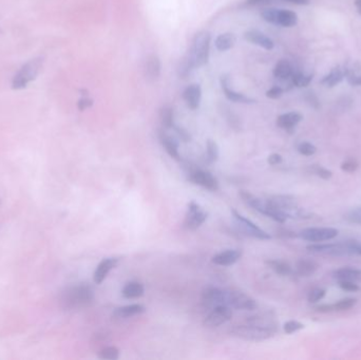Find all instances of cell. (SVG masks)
I'll return each instance as SVG.
<instances>
[{
	"label": "cell",
	"mask_w": 361,
	"mask_h": 360,
	"mask_svg": "<svg viewBox=\"0 0 361 360\" xmlns=\"http://www.w3.org/2000/svg\"><path fill=\"white\" fill-rule=\"evenodd\" d=\"M276 333V326H266L256 323L235 325L230 329V335L246 341H264Z\"/></svg>",
	"instance_id": "cell-1"
},
{
	"label": "cell",
	"mask_w": 361,
	"mask_h": 360,
	"mask_svg": "<svg viewBox=\"0 0 361 360\" xmlns=\"http://www.w3.org/2000/svg\"><path fill=\"white\" fill-rule=\"evenodd\" d=\"M210 39L212 36L208 31H201L194 35L190 51L188 52L194 68L203 67L209 61Z\"/></svg>",
	"instance_id": "cell-2"
},
{
	"label": "cell",
	"mask_w": 361,
	"mask_h": 360,
	"mask_svg": "<svg viewBox=\"0 0 361 360\" xmlns=\"http://www.w3.org/2000/svg\"><path fill=\"white\" fill-rule=\"evenodd\" d=\"M94 300V292L91 286L79 284L69 287L63 296V302L69 309L88 307Z\"/></svg>",
	"instance_id": "cell-3"
},
{
	"label": "cell",
	"mask_w": 361,
	"mask_h": 360,
	"mask_svg": "<svg viewBox=\"0 0 361 360\" xmlns=\"http://www.w3.org/2000/svg\"><path fill=\"white\" fill-rule=\"evenodd\" d=\"M44 65L43 57H35L24 64L20 70L14 75L12 79V88L14 90H21L27 87L31 81L35 80L41 71Z\"/></svg>",
	"instance_id": "cell-4"
},
{
	"label": "cell",
	"mask_w": 361,
	"mask_h": 360,
	"mask_svg": "<svg viewBox=\"0 0 361 360\" xmlns=\"http://www.w3.org/2000/svg\"><path fill=\"white\" fill-rule=\"evenodd\" d=\"M231 215L235 221V223L238 224L240 229L247 234L249 237H253L259 240H269L272 239V236L266 232L265 230H263L260 228L258 225H256L254 222H252L251 220H248L247 218L243 217L240 215L235 209H231Z\"/></svg>",
	"instance_id": "cell-5"
},
{
	"label": "cell",
	"mask_w": 361,
	"mask_h": 360,
	"mask_svg": "<svg viewBox=\"0 0 361 360\" xmlns=\"http://www.w3.org/2000/svg\"><path fill=\"white\" fill-rule=\"evenodd\" d=\"M227 307L242 311H254L258 304L255 299L239 290H226Z\"/></svg>",
	"instance_id": "cell-6"
},
{
	"label": "cell",
	"mask_w": 361,
	"mask_h": 360,
	"mask_svg": "<svg viewBox=\"0 0 361 360\" xmlns=\"http://www.w3.org/2000/svg\"><path fill=\"white\" fill-rule=\"evenodd\" d=\"M208 214L198 203L190 202L187 206V213L185 216L184 226L188 230H196L205 223Z\"/></svg>",
	"instance_id": "cell-7"
},
{
	"label": "cell",
	"mask_w": 361,
	"mask_h": 360,
	"mask_svg": "<svg viewBox=\"0 0 361 360\" xmlns=\"http://www.w3.org/2000/svg\"><path fill=\"white\" fill-rule=\"evenodd\" d=\"M338 229L332 228V227H312V228H305L300 231L299 237L305 241L310 242H323L334 239L338 236Z\"/></svg>",
	"instance_id": "cell-8"
},
{
	"label": "cell",
	"mask_w": 361,
	"mask_h": 360,
	"mask_svg": "<svg viewBox=\"0 0 361 360\" xmlns=\"http://www.w3.org/2000/svg\"><path fill=\"white\" fill-rule=\"evenodd\" d=\"M307 248L312 253L317 254H327V255H353L351 248L348 242H340V243H325V244H311L308 245Z\"/></svg>",
	"instance_id": "cell-9"
},
{
	"label": "cell",
	"mask_w": 361,
	"mask_h": 360,
	"mask_svg": "<svg viewBox=\"0 0 361 360\" xmlns=\"http://www.w3.org/2000/svg\"><path fill=\"white\" fill-rule=\"evenodd\" d=\"M232 317L231 308L227 306H218L213 308V311L206 316L203 324L206 327H218L229 321Z\"/></svg>",
	"instance_id": "cell-10"
},
{
	"label": "cell",
	"mask_w": 361,
	"mask_h": 360,
	"mask_svg": "<svg viewBox=\"0 0 361 360\" xmlns=\"http://www.w3.org/2000/svg\"><path fill=\"white\" fill-rule=\"evenodd\" d=\"M202 302L204 306L215 308L218 306H227L226 290L218 287H206L202 293Z\"/></svg>",
	"instance_id": "cell-11"
},
{
	"label": "cell",
	"mask_w": 361,
	"mask_h": 360,
	"mask_svg": "<svg viewBox=\"0 0 361 360\" xmlns=\"http://www.w3.org/2000/svg\"><path fill=\"white\" fill-rule=\"evenodd\" d=\"M189 181L209 191L219 189V181L215 175L205 170H194L189 175Z\"/></svg>",
	"instance_id": "cell-12"
},
{
	"label": "cell",
	"mask_w": 361,
	"mask_h": 360,
	"mask_svg": "<svg viewBox=\"0 0 361 360\" xmlns=\"http://www.w3.org/2000/svg\"><path fill=\"white\" fill-rule=\"evenodd\" d=\"M229 77L228 75L224 74L221 76V86H222V90L224 91V94L226 98L234 103H241V104H255L256 101L254 99L248 98L245 94L235 92L234 90H232L229 86Z\"/></svg>",
	"instance_id": "cell-13"
},
{
	"label": "cell",
	"mask_w": 361,
	"mask_h": 360,
	"mask_svg": "<svg viewBox=\"0 0 361 360\" xmlns=\"http://www.w3.org/2000/svg\"><path fill=\"white\" fill-rule=\"evenodd\" d=\"M118 263V260L115 258H106L103 259L99 265H97L96 269L94 271L93 274V281L95 284H102L105 279L107 278V276L109 273L112 271L113 268L116 267Z\"/></svg>",
	"instance_id": "cell-14"
},
{
	"label": "cell",
	"mask_w": 361,
	"mask_h": 360,
	"mask_svg": "<svg viewBox=\"0 0 361 360\" xmlns=\"http://www.w3.org/2000/svg\"><path fill=\"white\" fill-rule=\"evenodd\" d=\"M242 256V252L239 249H227L225 252H221L213 257L212 262L220 266H230L238 262Z\"/></svg>",
	"instance_id": "cell-15"
},
{
	"label": "cell",
	"mask_w": 361,
	"mask_h": 360,
	"mask_svg": "<svg viewBox=\"0 0 361 360\" xmlns=\"http://www.w3.org/2000/svg\"><path fill=\"white\" fill-rule=\"evenodd\" d=\"M183 99L189 109L197 110L200 107L202 99L201 86L198 84H191L188 86L183 93Z\"/></svg>",
	"instance_id": "cell-16"
},
{
	"label": "cell",
	"mask_w": 361,
	"mask_h": 360,
	"mask_svg": "<svg viewBox=\"0 0 361 360\" xmlns=\"http://www.w3.org/2000/svg\"><path fill=\"white\" fill-rule=\"evenodd\" d=\"M244 38L248 40L249 43H253L265 50H273L275 47L274 41L266 36L264 33H262L259 30H249L244 33Z\"/></svg>",
	"instance_id": "cell-17"
},
{
	"label": "cell",
	"mask_w": 361,
	"mask_h": 360,
	"mask_svg": "<svg viewBox=\"0 0 361 360\" xmlns=\"http://www.w3.org/2000/svg\"><path fill=\"white\" fill-rule=\"evenodd\" d=\"M146 311V308L142 304H129V306H125L117 308L112 313V318L114 319H127V318L140 315Z\"/></svg>",
	"instance_id": "cell-18"
},
{
	"label": "cell",
	"mask_w": 361,
	"mask_h": 360,
	"mask_svg": "<svg viewBox=\"0 0 361 360\" xmlns=\"http://www.w3.org/2000/svg\"><path fill=\"white\" fill-rule=\"evenodd\" d=\"M344 78L351 86H361V63L354 62L343 68Z\"/></svg>",
	"instance_id": "cell-19"
},
{
	"label": "cell",
	"mask_w": 361,
	"mask_h": 360,
	"mask_svg": "<svg viewBox=\"0 0 361 360\" xmlns=\"http://www.w3.org/2000/svg\"><path fill=\"white\" fill-rule=\"evenodd\" d=\"M161 61L157 55H150L146 61L145 66V76L149 81H155L160 77L161 74Z\"/></svg>",
	"instance_id": "cell-20"
},
{
	"label": "cell",
	"mask_w": 361,
	"mask_h": 360,
	"mask_svg": "<svg viewBox=\"0 0 361 360\" xmlns=\"http://www.w3.org/2000/svg\"><path fill=\"white\" fill-rule=\"evenodd\" d=\"M160 141L165 148L166 152L174 160L179 161L180 156L178 152V142L173 138L172 136L166 134L164 132H160Z\"/></svg>",
	"instance_id": "cell-21"
},
{
	"label": "cell",
	"mask_w": 361,
	"mask_h": 360,
	"mask_svg": "<svg viewBox=\"0 0 361 360\" xmlns=\"http://www.w3.org/2000/svg\"><path fill=\"white\" fill-rule=\"evenodd\" d=\"M302 118L303 116L298 112L284 113L277 118V126L285 130H291L297 126Z\"/></svg>",
	"instance_id": "cell-22"
},
{
	"label": "cell",
	"mask_w": 361,
	"mask_h": 360,
	"mask_svg": "<svg viewBox=\"0 0 361 360\" xmlns=\"http://www.w3.org/2000/svg\"><path fill=\"white\" fill-rule=\"evenodd\" d=\"M334 278L339 280H349L353 282H358L361 281V269L355 268V267H342L339 269H336L333 273Z\"/></svg>",
	"instance_id": "cell-23"
},
{
	"label": "cell",
	"mask_w": 361,
	"mask_h": 360,
	"mask_svg": "<svg viewBox=\"0 0 361 360\" xmlns=\"http://www.w3.org/2000/svg\"><path fill=\"white\" fill-rule=\"evenodd\" d=\"M344 78V71L343 69H341L339 66L333 68L330 72L326 74L322 79L321 84L327 88H333L337 85H339L340 82Z\"/></svg>",
	"instance_id": "cell-24"
},
{
	"label": "cell",
	"mask_w": 361,
	"mask_h": 360,
	"mask_svg": "<svg viewBox=\"0 0 361 360\" xmlns=\"http://www.w3.org/2000/svg\"><path fill=\"white\" fill-rule=\"evenodd\" d=\"M145 293V287L142 283L132 281L124 286L122 290V295L126 299H137L141 298Z\"/></svg>",
	"instance_id": "cell-25"
},
{
	"label": "cell",
	"mask_w": 361,
	"mask_h": 360,
	"mask_svg": "<svg viewBox=\"0 0 361 360\" xmlns=\"http://www.w3.org/2000/svg\"><path fill=\"white\" fill-rule=\"evenodd\" d=\"M235 43H237V36L233 33H223L216 38L215 46L219 51L224 52L232 49Z\"/></svg>",
	"instance_id": "cell-26"
},
{
	"label": "cell",
	"mask_w": 361,
	"mask_h": 360,
	"mask_svg": "<svg viewBox=\"0 0 361 360\" xmlns=\"http://www.w3.org/2000/svg\"><path fill=\"white\" fill-rule=\"evenodd\" d=\"M298 22V15L289 10H279L278 12L277 25H281L284 27H291L296 25Z\"/></svg>",
	"instance_id": "cell-27"
},
{
	"label": "cell",
	"mask_w": 361,
	"mask_h": 360,
	"mask_svg": "<svg viewBox=\"0 0 361 360\" xmlns=\"http://www.w3.org/2000/svg\"><path fill=\"white\" fill-rule=\"evenodd\" d=\"M293 73H294L293 67H291V65L289 64L288 61H285V59H281V61L278 62L277 65L275 66V69H274V76L278 79L286 80L291 77Z\"/></svg>",
	"instance_id": "cell-28"
},
{
	"label": "cell",
	"mask_w": 361,
	"mask_h": 360,
	"mask_svg": "<svg viewBox=\"0 0 361 360\" xmlns=\"http://www.w3.org/2000/svg\"><path fill=\"white\" fill-rule=\"evenodd\" d=\"M318 267L319 266L315 261L302 259L297 262L296 272L301 277H310L318 269Z\"/></svg>",
	"instance_id": "cell-29"
},
{
	"label": "cell",
	"mask_w": 361,
	"mask_h": 360,
	"mask_svg": "<svg viewBox=\"0 0 361 360\" xmlns=\"http://www.w3.org/2000/svg\"><path fill=\"white\" fill-rule=\"evenodd\" d=\"M266 264L270 269H273L276 274L280 276H289L293 273L289 263L283 260H267Z\"/></svg>",
	"instance_id": "cell-30"
},
{
	"label": "cell",
	"mask_w": 361,
	"mask_h": 360,
	"mask_svg": "<svg viewBox=\"0 0 361 360\" xmlns=\"http://www.w3.org/2000/svg\"><path fill=\"white\" fill-rule=\"evenodd\" d=\"M192 69H194V67L192 65V62L189 57V55L187 54L186 56H184L182 59L179 61V64L177 67L178 76L183 79L187 78L190 75V72H191Z\"/></svg>",
	"instance_id": "cell-31"
},
{
	"label": "cell",
	"mask_w": 361,
	"mask_h": 360,
	"mask_svg": "<svg viewBox=\"0 0 361 360\" xmlns=\"http://www.w3.org/2000/svg\"><path fill=\"white\" fill-rule=\"evenodd\" d=\"M160 119L163 125V127L170 129L173 128L174 122H173V110L170 107H164L160 111Z\"/></svg>",
	"instance_id": "cell-32"
},
{
	"label": "cell",
	"mask_w": 361,
	"mask_h": 360,
	"mask_svg": "<svg viewBox=\"0 0 361 360\" xmlns=\"http://www.w3.org/2000/svg\"><path fill=\"white\" fill-rule=\"evenodd\" d=\"M220 150L218 144L214 140H207L206 142V159L210 164L219 160Z\"/></svg>",
	"instance_id": "cell-33"
},
{
	"label": "cell",
	"mask_w": 361,
	"mask_h": 360,
	"mask_svg": "<svg viewBox=\"0 0 361 360\" xmlns=\"http://www.w3.org/2000/svg\"><path fill=\"white\" fill-rule=\"evenodd\" d=\"M290 78H291V82H293L294 86H296L298 88H304V87H308L311 84V81L313 79V75L304 74L302 72H294Z\"/></svg>",
	"instance_id": "cell-34"
},
{
	"label": "cell",
	"mask_w": 361,
	"mask_h": 360,
	"mask_svg": "<svg viewBox=\"0 0 361 360\" xmlns=\"http://www.w3.org/2000/svg\"><path fill=\"white\" fill-rule=\"evenodd\" d=\"M99 358L105 360H117L119 358V350L116 347H106L99 352Z\"/></svg>",
	"instance_id": "cell-35"
},
{
	"label": "cell",
	"mask_w": 361,
	"mask_h": 360,
	"mask_svg": "<svg viewBox=\"0 0 361 360\" xmlns=\"http://www.w3.org/2000/svg\"><path fill=\"white\" fill-rule=\"evenodd\" d=\"M357 300L354 298H344L334 303V311H348L355 307Z\"/></svg>",
	"instance_id": "cell-36"
},
{
	"label": "cell",
	"mask_w": 361,
	"mask_h": 360,
	"mask_svg": "<svg viewBox=\"0 0 361 360\" xmlns=\"http://www.w3.org/2000/svg\"><path fill=\"white\" fill-rule=\"evenodd\" d=\"M297 149H298L300 155L305 156V157H311V156L315 155L316 151H317L316 146L313 145L312 143H309V142H302V143H300V144L298 145Z\"/></svg>",
	"instance_id": "cell-37"
},
{
	"label": "cell",
	"mask_w": 361,
	"mask_h": 360,
	"mask_svg": "<svg viewBox=\"0 0 361 360\" xmlns=\"http://www.w3.org/2000/svg\"><path fill=\"white\" fill-rule=\"evenodd\" d=\"M278 12H279V9H265L261 12V16L265 21L277 24Z\"/></svg>",
	"instance_id": "cell-38"
},
{
	"label": "cell",
	"mask_w": 361,
	"mask_h": 360,
	"mask_svg": "<svg viewBox=\"0 0 361 360\" xmlns=\"http://www.w3.org/2000/svg\"><path fill=\"white\" fill-rule=\"evenodd\" d=\"M303 328H304V324L296 320H289L283 324V329L286 334H293Z\"/></svg>",
	"instance_id": "cell-39"
},
{
	"label": "cell",
	"mask_w": 361,
	"mask_h": 360,
	"mask_svg": "<svg viewBox=\"0 0 361 360\" xmlns=\"http://www.w3.org/2000/svg\"><path fill=\"white\" fill-rule=\"evenodd\" d=\"M345 219L351 223L361 224V207H357V208H354L349 212L345 215Z\"/></svg>",
	"instance_id": "cell-40"
},
{
	"label": "cell",
	"mask_w": 361,
	"mask_h": 360,
	"mask_svg": "<svg viewBox=\"0 0 361 360\" xmlns=\"http://www.w3.org/2000/svg\"><path fill=\"white\" fill-rule=\"evenodd\" d=\"M338 285L341 289L345 290V292L355 293L359 290V286H358L357 282H353V281H349V280H339Z\"/></svg>",
	"instance_id": "cell-41"
},
{
	"label": "cell",
	"mask_w": 361,
	"mask_h": 360,
	"mask_svg": "<svg viewBox=\"0 0 361 360\" xmlns=\"http://www.w3.org/2000/svg\"><path fill=\"white\" fill-rule=\"evenodd\" d=\"M359 167V163L355 159H349L341 164V169L345 172H355Z\"/></svg>",
	"instance_id": "cell-42"
},
{
	"label": "cell",
	"mask_w": 361,
	"mask_h": 360,
	"mask_svg": "<svg viewBox=\"0 0 361 360\" xmlns=\"http://www.w3.org/2000/svg\"><path fill=\"white\" fill-rule=\"evenodd\" d=\"M324 296H325V289L315 288V289L311 290L309 296H308V299L311 303H316L318 301H320Z\"/></svg>",
	"instance_id": "cell-43"
},
{
	"label": "cell",
	"mask_w": 361,
	"mask_h": 360,
	"mask_svg": "<svg viewBox=\"0 0 361 360\" xmlns=\"http://www.w3.org/2000/svg\"><path fill=\"white\" fill-rule=\"evenodd\" d=\"M313 171L315 174L322 177L323 179H329L333 176V172L330 170H328L324 167H321V166H314Z\"/></svg>",
	"instance_id": "cell-44"
},
{
	"label": "cell",
	"mask_w": 361,
	"mask_h": 360,
	"mask_svg": "<svg viewBox=\"0 0 361 360\" xmlns=\"http://www.w3.org/2000/svg\"><path fill=\"white\" fill-rule=\"evenodd\" d=\"M283 94V89L281 87H278V86H275L273 88H270L267 92H266V96L268 99H272V100H278V99H280L281 96Z\"/></svg>",
	"instance_id": "cell-45"
},
{
	"label": "cell",
	"mask_w": 361,
	"mask_h": 360,
	"mask_svg": "<svg viewBox=\"0 0 361 360\" xmlns=\"http://www.w3.org/2000/svg\"><path fill=\"white\" fill-rule=\"evenodd\" d=\"M92 106H93V101L91 99H89L87 95L84 96V98H81L77 103V108L80 110V111H85L86 109H88Z\"/></svg>",
	"instance_id": "cell-46"
},
{
	"label": "cell",
	"mask_w": 361,
	"mask_h": 360,
	"mask_svg": "<svg viewBox=\"0 0 361 360\" xmlns=\"http://www.w3.org/2000/svg\"><path fill=\"white\" fill-rule=\"evenodd\" d=\"M351 248L353 255H360L361 256V242L357 240H349L346 241Z\"/></svg>",
	"instance_id": "cell-47"
},
{
	"label": "cell",
	"mask_w": 361,
	"mask_h": 360,
	"mask_svg": "<svg viewBox=\"0 0 361 360\" xmlns=\"http://www.w3.org/2000/svg\"><path fill=\"white\" fill-rule=\"evenodd\" d=\"M173 129L175 130L176 134L179 136L180 140L184 141V142H188V141H190V135H189V133H188L185 129L180 128V127H177V126H175V125L173 126Z\"/></svg>",
	"instance_id": "cell-48"
},
{
	"label": "cell",
	"mask_w": 361,
	"mask_h": 360,
	"mask_svg": "<svg viewBox=\"0 0 361 360\" xmlns=\"http://www.w3.org/2000/svg\"><path fill=\"white\" fill-rule=\"evenodd\" d=\"M315 310L317 312H320V313L334 312V304H320V306L316 307Z\"/></svg>",
	"instance_id": "cell-49"
},
{
	"label": "cell",
	"mask_w": 361,
	"mask_h": 360,
	"mask_svg": "<svg viewBox=\"0 0 361 360\" xmlns=\"http://www.w3.org/2000/svg\"><path fill=\"white\" fill-rule=\"evenodd\" d=\"M267 162L269 165L272 166H275V165H278V164H280L282 162V157L280 155H278V154H273L268 157L267 159Z\"/></svg>",
	"instance_id": "cell-50"
},
{
	"label": "cell",
	"mask_w": 361,
	"mask_h": 360,
	"mask_svg": "<svg viewBox=\"0 0 361 360\" xmlns=\"http://www.w3.org/2000/svg\"><path fill=\"white\" fill-rule=\"evenodd\" d=\"M308 94V98H307V101L314 107V108H319V101L317 99V96L313 93V92H309L307 93Z\"/></svg>",
	"instance_id": "cell-51"
},
{
	"label": "cell",
	"mask_w": 361,
	"mask_h": 360,
	"mask_svg": "<svg viewBox=\"0 0 361 360\" xmlns=\"http://www.w3.org/2000/svg\"><path fill=\"white\" fill-rule=\"evenodd\" d=\"M284 2L291 3V4L298 5V6H308V5H310V0H284Z\"/></svg>",
	"instance_id": "cell-52"
},
{
	"label": "cell",
	"mask_w": 361,
	"mask_h": 360,
	"mask_svg": "<svg viewBox=\"0 0 361 360\" xmlns=\"http://www.w3.org/2000/svg\"><path fill=\"white\" fill-rule=\"evenodd\" d=\"M355 7H356L358 13L361 15V0H356V2H355Z\"/></svg>",
	"instance_id": "cell-53"
},
{
	"label": "cell",
	"mask_w": 361,
	"mask_h": 360,
	"mask_svg": "<svg viewBox=\"0 0 361 360\" xmlns=\"http://www.w3.org/2000/svg\"><path fill=\"white\" fill-rule=\"evenodd\" d=\"M246 2H247V4H248V5H251V6H255V5H257V4H259V3L263 2V0H246Z\"/></svg>",
	"instance_id": "cell-54"
},
{
	"label": "cell",
	"mask_w": 361,
	"mask_h": 360,
	"mask_svg": "<svg viewBox=\"0 0 361 360\" xmlns=\"http://www.w3.org/2000/svg\"><path fill=\"white\" fill-rule=\"evenodd\" d=\"M2 32H3V31H2V29H0V33H2Z\"/></svg>",
	"instance_id": "cell-55"
},
{
	"label": "cell",
	"mask_w": 361,
	"mask_h": 360,
	"mask_svg": "<svg viewBox=\"0 0 361 360\" xmlns=\"http://www.w3.org/2000/svg\"><path fill=\"white\" fill-rule=\"evenodd\" d=\"M0 204H2V200H0Z\"/></svg>",
	"instance_id": "cell-56"
}]
</instances>
